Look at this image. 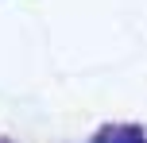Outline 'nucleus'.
I'll return each mask as SVG.
<instances>
[{
  "instance_id": "f257e3e1",
  "label": "nucleus",
  "mask_w": 147,
  "mask_h": 143,
  "mask_svg": "<svg viewBox=\"0 0 147 143\" xmlns=\"http://www.w3.org/2000/svg\"><path fill=\"white\" fill-rule=\"evenodd\" d=\"M89 143H147V132L140 124H105Z\"/></svg>"
},
{
  "instance_id": "f03ea898",
  "label": "nucleus",
  "mask_w": 147,
  "mask_h": 143,
  "mask_svg": "<svg viewBox=\"0 0 147 143\" xmlns=\"http://www.w3.org/2000/svg\"><path fill=\"white\" fill-rule=\"evenodd\" d=\"M0 143H16V139H0Z\"/></svg>"
}]
</instances>
